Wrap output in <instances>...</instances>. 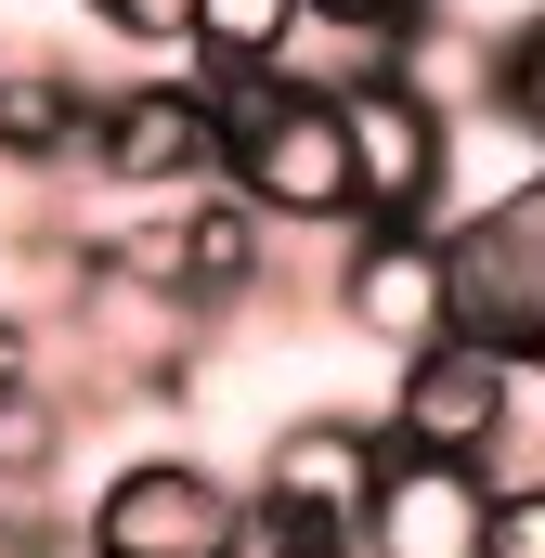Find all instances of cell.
Listing matches in <instances>:
<instances>
[{"label": "cell", "instance_id": "6da1fadb", "mask_svg": "<svg viewBox=\"0 0 545 558\" xmlns=\"http://www.w3.org/2000/svg\"><path fill=\"white\" fill-rule=\"evenodd\" d=\"M221 105V182L261 208L272 234H351V131H338V92L247 65V78H208Z\"/></svg>", "mask_w": 545, "mask_h": 558}, {"label": "cell", "instance_id": "7a4b0ae2", "mask_svg": "<svg viewBox=\"0 0 545 558\" xmlns=\"http://www.w3.org/2000/svg\"><path fill=\"white\" fill-rule=\"evenodd\" d=\"M441 247H455V325L507 351L520 377H545V156L468 221H441Z\"/></svg>", "mask_w": 545, "mask_h": 558}, {"label": "cell", "instance_id": "3957f363", "mask_svg": "<svg viewBox=\"0 0 545 558\" xmlns=\"http://www.w3.org/2000/svg\"><path fill=\"white\" fill-rule=\"evenodd\" d=\"M338 131H351V221H441L455 105H441L415 65H364V78L338 92Z\"/></svg>", "mask_w": 545, "mask_h": 558}, {"label": "cell", "instance_id": "277c9868", "mask_svg": "<svg viewBox=\"0 0 545 558\" xmlns=\"http://www.w3.org/2000/svg\"><path fill=\"white\" fill-rule=\"evenodd\" d=\"M325 312L351 338H377L390 364L428 351V338H455V247H441V221H351L338 274H325Z\"/></svg>", "mask_w": 545, "mask_h": 558}, {"label": "cell", "instance_id": "5b68a950", "mask_svg": "<svg viewBox=\"0 0 545 558\" xmlns=\"http://www.w3.org/2000/svg\"><path fill=\"white\" fill-rule=\"evenodd\" d=\"M247 494L195 454H131L92 507H78V558H234Z\"/></svg>", "mask_w": 545, "mask_h": 558}, {"label": "cell", "instance_id": "8992f818", "mask_svg": "<svg viewBox=\"0 0 545 558\" xmlns=\"http://www.w3.org/2000/svg\"><path fill=\"white\" fill-rule=\"evenodd\" d=\"M390 441L403 454H468V468H494L507 454V428H520V364L507 351H481L468 325L455 338H428V351H403V377H390Z\"/></svg>", "mask_w": 545, "mask_h": 558}, {"label": "cell", "instance_id": "52a82bcc", "mask_svg": "<svg viewBox=\"0 0 545 558\" xmlns=\"http://www.w3.org/2000/svg\"><path fill=\"white\" fill-rule=\"evenodd\" d=\"M92 169L118 195H195V182H221V105H208V78H131V92H105L92 105Z\"/></svg>", "mask_w": 545, "mask_h": 558}, {"label": "cell", "instance_id": "ba28073f", "mask_svg": "<svg viewBox=\"0 0 545 558\" xmlns=\"http://www.w3.org/2000/svg\"><path fill=\"white\" fill-rule=\"evenodd\" d=\"M377 481H390V416L312 403V416H286V428L261 441V481H247V494H272V507H312V520H338V533H364Z\"/></svg>", "mask_w": 545, "mask_h": 558}, {"label": "cell", "instance_id": "9c48e42d", "mask_svg": "<svg viewBox=\"0 0 545 558\" xmlns=\"http://www.w3.org/2000/svg\"><path fill=\"white\" fill-rule=\"evenodd\" d=\"M481 533H494V468L390 441V481L364 507V558H481Z\"/></svg>", "mask_w": 545, "mask_h": 558}, {"label": "cell", "instance_id": "30bf717a", "mask_svg": "<svg viewBox=\"0 0 545 558\" xmlns=\"http://www.w3.org/2000/svg\"><path fill=\"white\" fill-rule=\"evenodd\" d=\"M261 286H272V221L234 195V182H221V195L195 182V195H182V312L221 325V312H247Z\"/></svg>", "mask_w": 545, "mask_h": 558}, {"label": "cell", "instance_id": "8fae6325", "mask_svg": "<svg viewBox=\"0 0 545 558\" xmlns=\"http://www.w3.org/2000/svg\"><path fill=\"white\" fill-rule=\"evenodd\" d=\"M92 78L39 65V52H0V169L52 182V169H92Z\"/></svg>", "mask_w": 545, "mask_h": 558}, {"label": "cell", "instance_id": "7c38bea8", "mask_svg": "<svg viewBox=\"0 0 545 558\" xmlns=\"http://www.w3.org/2000/svg\"><path fill=\"white\" fill-rule=\"evenodd\" d=\"M299 26H312V0H195L182 13V52H195V78H247V65H286L299 52Z\"/></svg>", "mask_w": 545, "mask_h": 558}, {"label": "cell", "instance_id": "4fadbf2b", "mask_svg": "<svg viewBox=\"0 0 545 558\" xmlns=\"http://www.w3.org/2000/svg\"><path fill=\"white\" fill-rule=\"evenodd\" d=\"M78 390H52V377H26L13 403H0V494H52V468H65V441H78Z\"/></svg>", "mask_w": 545, "mask_h": 558}, {"label": "cell", "instance_id": "5bb4252c", "mask_svg": "<svg viewBox=\"0 0 545 558\" xmlns=\"http://www.w3.org/2000/svg\"><path fill=\"white\" fill-rule=\"evenodd\" d=\"M481 92H494V118L545 156V0L520 13V26H494V52H481Z\"/></svg>", "mask_w": 545, "mask_h": 558}, {"label": "cell", "instance_id": "9a60e30c", "mask_svg": "<svg viewBox=\"0 0 545 558\" xmlns=\"http://www.w3.org/2000/svg\"><path fill=\"white\" fill-rule=\"evenodd\" d=\"M234 558H364V533H338V520H312V507H272V494H247Z\"/></svg>", "mask_w": 545, "mask_h": 558}, {"label": "cell", "instance_id": "2e32d148", "mask_svg": "<svg viewBox=\"0 0 545 558\" xmlns=\"http://www.w3.org/2000/svg\"><path fill=\"white\" fill-rule=\"evenodd\" d=\"M481 558H545V481H494V533Z\"/></svg>", "mask_w": 545, "mask_h": 558}, {"label": "cell", "instance_id": "e0dca14e", "mask_svg": "<svg viewBox=\"0 0 545 558\" xmlns=\"http://www.w3.org/2000/svg\"><path fill=\"white\" fill-rule=\"evenodd\" d=\"M325 26H364V39H403V65H415V39H428V13L441 0H312Z\"/></svg>", "mask_w": 545, "mask_h": 558}, {"label": "cell", "instance_id": "ac0fdd59", "mask_svg": "<svg viewBox=\"0 0 545 558\" xmlns=\"http://www.w3.org/2000/svg\"><path fill=\"white\" fill-rule=\"evenodd\" d=\"M92 26H118V39H182V13L195 0H78Z\"/></svg>", "mask_w": 545, "mask_h": 558}, {"label": "cell", "instance_id": "d6986e66", "mask_svg": "<svg viewBox=\"0 0 545 558\" xmlns=\"http://www.w3.org/2000/svg\"><path fill=\"white\" fill-rule=\"evenodd\" d=\"M26 377H39V325H26V312H0V403H13Z\"/></svg>", "mask_w": 545, "mask_h": 558}]
</instances>
